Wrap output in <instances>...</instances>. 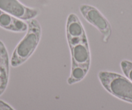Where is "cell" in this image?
Returning a JSON list of instances; mask_svg holds the SVG:
<instances>
[{
    "label": "cell",
    "instance_id": "6da1fadb",
    "mask_svg": "<svg viewBox=\"0 0 132 110\" xmlns=\"http://www.w3.org/2000/svg\"><path fill=\"white\" fill-rule=\"evenodd\" d=\"M66 34L72 63L68 83L72 85L84 79L91 64V54L86 31L78 16L73 13L70 14L67 19Z\"/></svg>",
    "mask_w": 132,
    "mask_h": 110
},
{
    "label": "cell",
    "instance_id": "7a4b0ae2",
    "mask_svg": "<svg viewBox=\"0 0 132 110\" xmlns=\"http://www.w3.org/2000/svg\"><path fill=\"white\" fill-rule=\"evenodd\" d=\"M27 32L16 46L12 53L11 64L16 68L23 64L30 58L38 46L42 36V27L36 19L27 21Z\"/></svg>",
    "mask_w": 132,
    "mask_h": 110
},
{
    "label": "cell",
    "instance_id": "3957f363",
    "mask_svg": "<svg viewBox=\"0 0 132 110\" xmlns=\"http://www.w3.org/2000/svg\"><path fill=\"white\" fill-rule=\"evenodd\" d=\"M98 77L102 86L114 97L132 104V82L115 72L101 71Z\"/></svg>",
    "mask_w": 132,
    "mask_h": 110
},
{
    "label": "cell",
    "instance_id": "277c9868",
    "mask_svg": "<svg viewBox=\"0 0 132 110\" xmlns=\"http://www.w3.org/2000/svg\"><path fill=\"white\" fill-rule=\"evenodd\" d=\"M79 10L85 19L101 32L103 36V41L107 43L112 32L111 26L108 20L93 6L83 4L80 6Z\"/></svg>",
    "mask_w": 132,
    "mask_h": 110
},
{
    "label": "cell",
    "instance_id": "5b68a950",
    "mask_svg": "<svg viewBox=\"0 0 132 110\" xmlns=\"http://www.w3.org/2000/svg\"><path fill=\"white\" fill-rule=\"evenodd\" d=\"M0 10L21 20H30L38 16L39 10L30 8L18 0H0Z\"/></svg>",
    "mask_w": 132,
    "mask_h": 110
},
{
    "label": "cell",
    "instance_id": "8992f818",
    "mask_svg": "<svg viewBox=\"0 0 132 110\" xmlns=\"http://www.w3.org/2000/svg\"><path fill=\"white\" fill-rule=\"evenodd\" d=\"M9 57L6 46L0 40V96L6 90L9 80Z\"/></svg>",
    "mask_w": 132,
    "mask_h": 110
},
{
    "label": "cell",
    "instance_id": "52a82bcc",
    "mask_svg": "<svg viewBox=\"0 0 132 110\" xmlns=\"http://www.w3.org/2000/svg\"><path fill=\"white\" fill-rule=\"evenodd\" d=\"M0 27L14 32H23L27 30L28 25L21 19L0 10Z\"/></svg>",
    "mask_w": 132,
    "mask_h": 110
},
{
    "label": "cell",
    "instance_id": "ba28073f",
    "mask_svg": "<svg viewBox=\"0 0 132 110\" xmlns=\"http://www.w3.org/2000/svg\"><path fill=\"white\" fill-rule=\"evenodd\" d=\"M120 67L125 76L132 82V62L128 60L122 61Z\"/></svg>",
    "mask_w": 132,
    "mask_h": 110
},
{
    "label": "cell",
    "instance_id": "9c48e42d",
    "mask_svg": "<svg viewBox=\"0 0 132 110\" xmlns=\"http://www.w3.org/2000/svg\"><path fill=\"white\" fill-rule=\"evenodd\" d=\"M0 110H14L9 104L0 100Z\"/></svg>",
    "mask_w": 132,
    "mask_h": 110
}]
</instances>
